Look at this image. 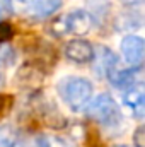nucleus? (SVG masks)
Returning <instances> with one entry per match:
<instances>
[{"label":"nucleus","mask_w":145,"mask_h":147,"mask_svg":"<svg viewBox=\"0 0 145 147\" xmlns=\"http://www.w3.org/2000/svg\"><path fill=\"white\" fill-rule=\"evenodd\" d=\"M84 111L89 120H94L104 128H118L123 123V111L109 92H101L96 98L92 96Z\"/></svg>","instance_id":"f03ea898"},{"label":"nucleus","mask_w":145,"mask_h":147,"mask_svg":"<svg viewBox=\"0 0 145 147\" xmlns=\"http://www.w3.org/2000/svg\"><path fill=\"white\" fill-rule=\"evenodd\" d=\"M63 5V0H31V16L36 19H48L55 16Z\"/></svg>","instance_id":"6e6552de"},{"label":"nucleus","mask_w":145,"mask_h":147,"mask_svg":"<svg viewBox=\"0 0 145 147\" xmlns=\"http://www.w3.org/2000/svg\"><path fill=\"white\" fill-rule=\"evenodd\" d=\"M39 135V144L41 147H73L72 142H68L65 137L56 135V134H38Z\"/></svg>","instance_id":"9d476101"},{"label":"nucleus","mask_w":145,"mask_h":147,"mask_svg":"<svg viewBox=\"0 0 145 147\" xmlns=\"http://www.w3.org/2000/svg\"><path fill=\"white\" fill-rule=\"evenodd\" d=\"M56 92L68 110L79 113L94 96V84L82 75H65L56 82Z\"/></svg>","instance_id":"f257e3e1"},{"label":"nucleus","mask_w":145,"mask_h":147,"mask_svg":"<svg viewBox=\"0 0 145 147\" xmlns=\"http://www.w3.org/2000/svg\"><path fill=\"white\" fill-rule=\"evenodd\" d=\"M144 135H145V128L144 127H138L135 132H133V147H144Z\"/></svg>","instance_id":"2eb2a0df"},{"label":"nucleus","mask_w":145,"mask_h":147,"mask_svg":"<svg viewBox=\"0 0 145 147\" xmlns=\"http://www.w3.org/2000/svg\"><path fill=\"white\" fill-rule=\"evenodd\" d=\"M3 70H5V67L0 63V87L3 86V82H5V75H3Z\"/></svg>","instance_id":"f3484780"},{"label":"nucleus","mask_w":145,"mask_h":147,"mask_svg":"<svg viewBox=\"0 0 145 147\" xmlns=\"http://www.w3.org/2000/svg\"><path fill=\"white\" fill-rule=\"evenodd\" d=\"M119 53L126 65L142 67L145 57V39L138 34H125L119 41Z\"/></svg>","instance_id":"20e7f679"},{"label":"nucleus","mask_w":145,"mask_h":147,"mask_svg":"<svg viewBox=\"0 0 145 147\" xmlns=\"http://www.w3.org/2000/svg\"><path fill=\"white\" fill-rule=\"evenodd\" d=\"M123 106L132 113L133 118L142 120L145 111V92L142 82H135L128 87L123 89V96H121Z\"/></svg>","instance_id":"423d86ee"},{"label":"nucleus","mask_w":145,"mask_h":147,"mask_svg":"<svg viewBox=\"0 0 145 147\" xmlns=\"http://www.w3.org/2000/svg\"><path fill=\"white\" fill-rule=\"evenodd\" d=\"M44 74L39 70V67L34 63H26L24 67L19 69V72L15 74V80L21 82V86H31L36 87L38 84H41Z\"/></svg>","instance_id":"1a4fd4ad"},{"label":"nucleus","mask_w":145,"mask_h":147,"mask_svg":"<svg viewBox=\"0 0 145 147\" xmlns=\"http://www.w3.org/2000/svg\"><path fill=\"white\" fill-rule=\"evenodd\" d=\"M114 147H133V146H114Z\"/></svg>","instance_id":"a211bd4d"},{"label":"nucleus","mask_w":145,"mask_h":147,"mask_svg":"<svg viewBox=\"0 0 145 147\" xmlns=\"http://www.w3.org/2000/svg\"><path fill=\"white\" fill-rule=\"evenodd\" d=\"M9 147H41L39 144V135L38 134H21V135H15L10 142Z\"/></svg>","instance_id":"9b49d317"},{"label":"nucleus","mask_w":145,"mask_h":147,"mask_svg":"<svg viewBox=\"0 0 145 147\" xmlns=\"http://www.w3.org/2000/svg\"><path fill=\"white\" fill-rule=\"evenodd\" d=\"M140 72H142V67H130V65L121 67L119 62H118L113 69L108 70L106 79H108L114 87L125 89V87H128V86H132L135 82H140L138 80V74Z\"/></svg>","instance_id":"0eeeda50"},{"label":"nucleus","mask_w":145,"mask_h":147,"mask_svg":"<svg viewBox=\"0 0 145 147\" xmlns=\"http://www.w3.org/2000/svg\"><path fill=\"white\" fill-rule=\"evenodd\" d=\"M63 53H65V58L68 62L77 63V65H87V63H92L94 55H96V48L92 46L91 41L84 39L82 36H75L65 45Z\"/></svg>","instance_id":"39448f33"},{"label":"nucleus","mask_w":145,"mask_h":147,"mask_svg":"<svg viewBox=\"0 0 145 147\" xmlns=\"http://www.w3.org/2000/svg\"><path fill=\"white\" fill-rule=\"evenodd\" d=\"M12 14V0H0V21H5Z\"/></svg>","instance_id":"ddd939ff"},{"label":"nucleus","mask_w":145,"mask_h":147,"mask_svg":"<svg viewBox=\"0 0 145 147\" xmlns=\"http://www.w3.org/2000/svg\"><path fill=\"white\" fill-rule=\"evenodd\" d=\"M56 34H72V36H85L92 28V14L85 9H73L63 17H58L51 24Z\"/></svg>","instance_id":"7ed1b4c3"},{"label":"nucleus","mask_w":145,"mask_h":147,"mask_svg":"<svg viewBox=\"0 0 145 147\" xmlns=\"http://www.w3.org/2000/svg\"><path fill=\"white\" fill-rule=\"evenodd\" d=\"M10 108V98L5 94H0V118L5 116V113Z\"/></svg>","instance_id":"dca6fc26"},{"label":"nucleus","mask_w":145,"mask_h":147,"mask_svg":"<svg viewBox=\"0 0 145 147\" xmlns=\"http://www.w3.org/2000/svg\"><path fill=\"white\" fill-rule=\"evenodd\" d=\"M12 36V26L5 21H0V43H5Z\"/></svg>","instance_id":"4468645a"},{"label":"nucleus","mask_w":145,"mask_h":147,"mask_svg":"<svg viewBox=\"0 0 145 147\" xmlns=\"http://www.w3.org/2000/svg\"><path fill=\"white\" fill-rule=\"evenodd\" d=\"M14 137H15L14 128L7 125H0V147H9Z\"/></svg>","instance_id":"f8f14e48"},{"label":"nucleus","mask_w":145,"mask_h":147,"mask_svg":"<svg viewBox=\"0 0 145 147\" xmlns=\"http://www.w3.org/2000/svg\"><path fill=\"white\" fill-rule=\"evenodd\" d=\"M21 2H26V3H31V0H21Z\"/></svg>","instance_id":"6ab92c4d"}]
</instances>
